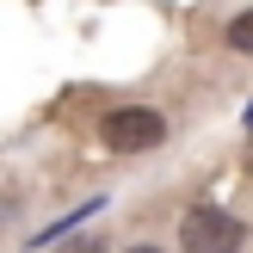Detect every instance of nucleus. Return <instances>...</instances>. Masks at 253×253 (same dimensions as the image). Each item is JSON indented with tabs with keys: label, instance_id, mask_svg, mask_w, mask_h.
<instances>
[{
	"label": "nucleus",
	"instance_id": "nucleus-1",
	"mask_svg": "<svg viewBox=\"0 0 253 253\" xmlns=\"http://www.w3.org/2000/svg\"><path fill=\"white\" fill-rule=\"evenodd\" d=\"M99 136H105L111 155H142V148L167 142V118L148 111V105H124V111H111V118L99 124Z\"/></svg>",
	"mask_w": 253,
	"mask_h": 253
},
{
	"label": "nucleus",
	"instance_id": "nucleus-2",
	"mask_svg": "<svg viewBox=\"0 0 253 253\" xmlns=\"http://www.w3.org/2000/svg\"><path fill=\"white\" fill-rule=\"evenodd\" d=\"M179 241H185V253H241L247 229L229 216V210H216V204H198V210H185V222H179Z\"/></svg>",
	"mask_w": 253,
	"mask_h": 253
},
{
	"label": "nucleus",
	"instance_id": "nucleus-3",
	"mask_svg": "<svg viewBox=\"0 0 253 253\" xmlns=\"http://www.w3.org/2000/svg\"><path fill=\"white\" fill-rule=\"evenodd\" d=\"M229 43L253 56V6H247V12H235V25H229Z\"/></svg>",
	"mask_w": 253,
	"mask_h": 253
},
{
	"label": "nucleus",
	"instance_id": "nucleus-4",
	"mask_svg": "<svg viewBox=\"0 0 253 253\" xmlns=\"http://www.w3.org/2000/svg\"><path fill=\"white\" fill-rule=\"evenodd\" d=\"M62 253H105V241H93V235H81V241H68Z\"/></svg>",
	"mask_w": 253,
	"mask_h": 253
},
{
	"label": "nucleus",
	"instance_id": "nucleus-5",
	"mask_svg": "<svg viewBox=\"0 0 253 253\" xmlns=\"http://www.w3.org/2000/svg\"><path fill=\"white\" fill-rule=\"evenodd\" d=\"M130 253H161V247H130Z\"/></svg>",
	"mask_w": 253,
	"mask_h": 253
},
{
	"label": "nucleus",
	"instance_id": "nucleus-6",
	"mask_svg": "<svg viewBox=\"0 0 253 253\" xmlns=\"http://www.w3.org/2000/svg\"><path fill=\"white\" fill-rule=\"evenodd\" d=\"M247 124H253V111H247Z\"/></svg>",
	"mask_w": 253,
	"mask_h": 253
}]
</instances>
